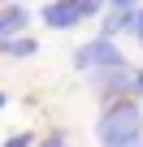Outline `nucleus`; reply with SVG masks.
Segmentation results:
<instances>
[{
	"label": "nucleus",
	"instance_id": "nucleus-8",
	"mask_svg": "<svg viewBox=\"0 0 143 147\" xmlns=\"http://www.w3.org/2000/svg\"><path fill=\"white\" fill-rule=\"evenodd\" d=\"M130 35L143 43V9H134V13H130Z\"/></svg>",
	"mask_w": 143,
	"mask_h": 147
},
{
	"label": "nucleus",
	"instance_id": "nucleus-10",
	"mask_svg": "<svg viewBox=\"0 0 143 147\" xmlns=\"http://www.w3.org/2000/svg\"><path fill=\"white\" fill-rule=\"evenodd\" d=\"M39 147H69V138H65V134H48Z\"/></svg>",
	"mask_w": 143,
	"mask_h": 147
},
{
	"label": "nucleus",
	"instance_id": "nucleus-7",
	"mask_svg": "<svg viewBox=\"0 0 143 147\" xmlns=\"http://www.w3.org/2000/svg\"><path fill=\"white\" fill-rule=\"evenodd\" d=\"M74 5H78L83 22H87V18H100V13H104V0H74Z\"/></svg>",
	"mask_w": 143,
	"mask_h": 147
},
{
	"label": "nucleus",
	"instance_id": "nucleus-12",
	"mask_svg": "<svg viewBox=\"0 0 143 147\" xmlns=\"http://www.w3.org/2000/svg\"><path fill=\"white\" fill-rule=\"evenodd\" d=\"M0 108H5V91H0Z\"/></svg>",
	"mask_w": 143,
	"mask_h": 147
},
{
	"label": "nucleus",
	"instance_id": "nucleus-9",
	"mask_svg": "<svg viewBox=\"0 0 143 147\" xmlns=\"http://www.w3.org/2000/svg\"><path fill=\"white\" fill-rule=\"evenodd\" d=\"M5 147H35V138H30V134H13Z\"/></svg>",
	"mask_w": 143,
	"mask_h": 147
},
{
	"label": "nucleus",
	"instance_id": "nucleus-4",
	"mask_svg": "<svg viewBox=\"0 0 143 147\" xmlns=\"http://www.w3.org/2000/svg\"><path fill=\"white\" fill-rule=\"evenodd\" d=\"M26 22H30V9H22V5L0 9V39H13V35H22V30H26Z\"/></svg>",
	"mask_w": 143,
	"mask_h": 147
},
{
	"label": "nucleus",
	"instance_id": "nucleus-5",
	"mask_svg": "<svg viewBox=\"0 0 143 147\" xmlns=\"http://www.w3.org/2000/svg\"><path fill=\"white\" fill-rule=\"evenodd\" d=\"M39 43L30 35H13V39H0V56H35Z\"/></svg>",
	"mask_w": 143,
	"mask_h": 147
},
{
	"label": "nucleus",
	"instance_id": "nucleus-1",
	"mask_svg": "<svg viewBox=\"0 0 143 147\" xmlns=\"http://www.w3.org/2000/svg\"><path fill=\"white\" fill-rule=\"evenodd\" d=\"M96 134L104 147H143V108L139 100H117L96 121Z\"/></svg>",
	"mask_w": 143,
	"mask_h": 147
},
{
	"label": "nucleus",
	"instance_id": "nucleus-6",
	"mask_svg": "<svg viewBox=\"0 0 143 147\" xmlns=\"http://www.w3.org/2000/svg\"><path fill=\"white\" fill-rule=\"evenodd\" d=\"M130 13H134V9H113V13H100V18H104V35L113 39L117 30H130Z\"/></svg>",
	"mask_w": 143,
	"mask_h": 147
},
{
	"label": "nucleus",
	"instance_id": "nucleus-2",
	"mask_svg": "<svg viewBox=\"0 0 143 147\" xmlns=\"http://www.w3.org/2000/svg\"><path fill=\"white\" fill-rule=\"evenodd\" d=\"M74 65L91 74V69H117V65H126V56L117 52V43L108 35H100V39H91V43H83L74 52Z\"/></svg>",
	"mask_w": 143,
	"mask_h": 147
},
{
	"label": "nucleus",
	"instance_id": "nucleus-11",
	"mask_svg": "<svg viewBox=\"0 0 143 147\" xmlns=\"http://www.w3.org/2000/svg\"><path fill=\"white\" fill-rule=\"evenodd\" d=\"M113 9H134V0H108Z\"/></svg>",
	"mask_w": 143,
	"mask_h": 147
},
{
	"label": "nucleus",
	"instance_id": "nucleus-3",
	"mask_svg": "<svg viewBox=\"0 0 143 147\" xmlns=\"http://www.w3.org/2000/svg\"><path fill=\"white\" fill-rule=\"evenodd\" d=\"M43 22H48L52 30H74V26L83 22V13H78L74 0H52V5H43Z\"/></svg>",
	"mask_w": 143,
	"mask_h": 147
}]
</instances>
